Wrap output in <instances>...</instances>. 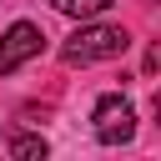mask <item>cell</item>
Masks as SVG:
<instances>
[{
    "label": "cell",
    "mask_w": 161,
    "mask_h": 161,
    "mask_svg": "<svg viewBox=\"0 0 161 161\" xmlns=\"http://www.w3.org/2000/svg\"><path fill=\"white\" fill-rule=\"evenodd\" d=\"M60 15H70V20H96V15H106L116 0H50Z\"/></svg>",
    "instance_id": "obj_4"
},
{
    "label": "cell",
    "mask_w": 161,
    "mask_h": 161,
    "mask_svg": "<svg viewBox=\"0 0 161 161\" xmlns=\"http://www.w3.org/2000/svg\"><path fill=\"white\" fill-rule=\"evenodd\" d=\"M45 50V30L40 25H30V20H15L5 35H0V75H10V70H20L25 60H35Z\"/></svg>",
    "instance_id": "obj_3"
},
{
    "label": "cell",
    "mask_w": 161,
    "mask_h": 161,
    "mask_svg": "<svg viewBox=\"0 0 161 161\" xmlns=\"http://www.w3.org/2000/svg\"><path fill=\"white\" fill-rule=\"evenodd\" d=\"M91 121H96V141H101V146H126V141L136 136V106H131L121 91H106V96L96 101Z\"/></svg>",
    "instance_id": "obj_2"
},
{
    "label": "cell",
    "mask_w": 161,
    "mask_h": 161,
    "mask_svg": "<svg viewBox=\"0 0 161 161\" xmlns=\"http://www.w3.org/2000/svg\"><path fill=\"white\" fill-rule=\"evenodd\" d=\"M50 146H45V136H15L10 141V156L15 161H35V156H45Z\"/></svg>",
    "instance_id": "obj_5"
},
{
    "label": "cell",
    "mask_w": 161,
    "mask_h": 161,
    "mask_svg": "<svg viewBox=\"0 0 161 161\" xmlns=\"http://www.w3.org/2000/svg\"><path fill=\"white\" fill-rule=\"evenodd\" d=\"M126 45H131L126 25L80 20V30L60 45V60H65V65H96V60H116V55H126Z\"/></svg>",
    "instance_id": "obj_1"
}]
</instances>
